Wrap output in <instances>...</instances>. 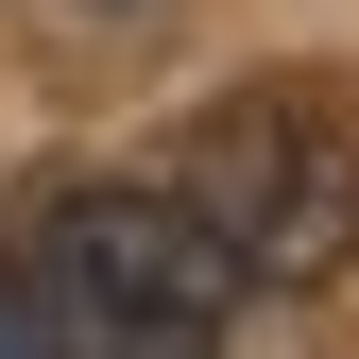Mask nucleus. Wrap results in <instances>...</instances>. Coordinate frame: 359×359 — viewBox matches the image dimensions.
Wrapping results in <instances>:
<instances>
[{"mask_svg": "<svg viewBox=\"0 0 359 359\" xmlns=\"http://www.w3.org/2000/svg\"><path fill=\"white\" fill-rule=\"evenodd\" d=\"M171 189L240 240V274H257V291L342 274V257H359V120H342V103H308V86H240V103L189 137V171H171Z\"/></svg>", "mask_w": 359, "mask_h": 359, "instance_id": "obj_1", "label": "nucleus"}, {"mask_svg": "<svg viewBox=\"0 0 359 359\" xmlns=\"http://www.w3.org/2000/svg\"><path fill=\"white\" fill-rule=\"evenodd\" d=\"M86 18H137V0H86Z\"/></svg>", "mask_w": 359, "mask_h": 359, "instance_id": "obj_2", "label": "nucleus"}]
</instances>
